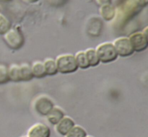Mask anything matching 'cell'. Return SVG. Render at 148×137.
<instances>
[{
  "mask_svg": "<svg viewBox=\"0 0 148 137\" xmlns=\"http://www.w3.org/2000/svg\"><path fill=\"white\" fill-rule=\"evenodd\" d=\"M55 61L57 66L58 73L67 74L75 73L78 69L75 56L72 53H66L58 55Z\"/></svg>",
  "mask_w": 148,
  "mask_h": 137,
  "instance_id": "6da1fadb",
  "label": "cell"
},
{
  "mask_svg": "<svg viewBox=\"0 0 148 137\" xmlns=\"http://www.w3.org/2000/svg\"><path fill=\"white\" fill-rule=\"evenodd\" d=\"M95 49L100 63H109L115 61L118 58V54L112 42L106 41L100 43Z\"/></svg>",
  "mask_w": 148,
  "mask_h": 137,
  "instance_id": "7a4b0ae2",
  "label": "cell"
},
{
  "mask_svg": "<svg viewBox=\"0 0 148 137\" xmlns=\"http://www.w3.org/2000/svg\"><path fill=\"white\" fill-rule=\"evenodd\" d=\"M3 35L6 44L12 50H19L24 44V36L22 32L17 27H11Z\"/></svg>",
  "mask_w": 148,
  "mask_h": 137,
  "instance_id": "3957f363",
  "label": "cell"
},
{
  "mask_svg": "<svg viewBox=\"0 0 148 137\" xmlns=\"http://www.w3.org/2000/svg\"><path fill=\"white\" fill-rule=\"evenodd\" d=\"M134 52H142L148 47V34L143 31L134 32L128 37Z\"/></svg>",
  "mask_w": 148,
  "mask_h": 137,
  "instance_id": "277c9868",
  "label": "cell"
},
{
  "mask_svg": "<svg viewBox=\"0 0 148 137\" xmlns=\"http://www.w3.org/2000/svg\"><path fill=\"white\" fill-rule=\"evenodd\" d=\"M54 106L53 100L46 95L37 97L33 102V108L38 115L46 116Z\"/></svg>",
  "mask_w": 148,
  "mask_h": 137,
  "instance_id": "5b68a950",
  "label": "cell"
},
{
  "mask_svg": "<svg viewBox=\"0 0 148 137\" xmlns=\"http://www.w3.org/2000/svg\"><path fill=\"white\" fill-rule=\"evenodd\" d=\"M118 56L129 57L134 53V50L131 46L128 37L121 36L116 38L112 42Z\"/></svg>",
  "mask_w": 148,
  "mask_h": 137,
  "instance_id": "8992f818",
  "label": "cell"
},
{
  "mask_svg": "<svg viewBox=\"0 0 148 137\" xmlns=\"http://www.w3.org/2000/svg\"><path fill=\"white\" fill-rule=\"evenodd\" d=\"M51 130L48 125L42 123H36L28 129L27 137H50Z\"/></svg>",
  "mask_w": 148,
  "mask_h": 137,
  "instance_id": "52a82bcc",
  "label": "cell"
},
{
  "mask_svg": "<svg viewBox=\"0 0 148 137\" xmlns=\"http://www.w3.org/2000/svg\"><path fill=\"white\" fill-rule=\"evenodd\" d=\"M75 125L74 120L69 116L64 115L57 123L55 125L56 132L62 136H66V134Z\"/></svg>",
  "mask_w": 148,
  "mask_h": 137,
  "instance_id": "ba28073f",
  "label": "cell"
},
{
  "mask_svg": "<svg viewBox=\"0 0 148 137\" xmlns=\"http://www.w3.org/2000/svg\"><path fill=\"white\" fill-rule=\"evenodd\" d=\"M64 112L61 108L58 106H53L51 110L46 115V118L49 123H50L51 125H56L64 116Z\"/></svg>",
  "mask_w": 148,
  "mask_h": 137,
  "instance_id": "9c48e42d",
  "label": "cell"
},
{
  "mask_svg": "<svg viewBox=\"0 0 148 137\" xmlns=\"http://www.w3.org/2000/svg\"><path fill=\"white\" fill-rule=\"evenodd\" d=\"M116 9L111 4H104V5L101 6L100 14L106 21H111L116 17Z\"/></svg>",
  "mask_w": 148,
  "mask_h": 137,
  "instance_id": "30bf717a",
  "label": "cell"
},
{
  "mask_svg": "<svg viewBox=\"0 0 148 137\" xmlns=\"http://www.w3.org/2000/svg\"><path fill=\"white\" fill-rule=\"evenodd\" d=\"M43 64L44 66L46 74L48 76H53L58 73L56 61L53 58H46L43 61Z\"/></svg>",
  "mask_w": 148,
  "mask_h": 137,
  "instance_id": "8fae6325",
  "label": "cell"
},
{
  "mask_svg": "<svg viewBox=\"0 0 148 137\" xmlns=\"http://www.w3.org/2000/svg\"><path fill=\"white\" fill-rule=\"evenodd\" d=\"M20 72L21 82H28L34 78L32 74L31 67L27 63H23L20 64Z\"/></svg>",
  "mask_w": 148,
  "mask_h": 137,
  "instance_id": "7c38bea8",
  "label": "cell"
},
{
  "mask_svg": "<svg viewBox=\"0 0 148 137\" xmlns=\"http://www.w3.org/2000/svg\"><path fill=\"white\" fill-rule=\"evenodd\" d=\"M30 67H31V71L33 77L38 78V79H41V78H43L44 76H46L43 62L40 61H34L33 64L30 66Z\"/></svg>",
  "mask_w": 148,
  "mask_h": 137,
  "instance_id": "4fadbf2b",
  "label": "cell"
},
{
  "mask_svg": "<svg viewBox=\"0 0 148 137\" xmlns=\"http://www.w3.org/2000/svg\"><path fill=\"white\" fill-rule=\"evenodd\" d=\"M75 59L78 69H87L90 67L85 50H79L75 55Z\"/></svg>",
  "mask_w": 148,
  "mask_h": 137,
  "instance_id": "5bb4252c",
  "label": "cell"
},
{
  "mask_svg": "<svg viewBox=\"0 0 148 137\" xmlns=\"http://www.w3.org/2000/svg\"><path fill=\"white\" fill-rule=\"evenodd\" d=\"M87 59L90 67H95L100 63L99 59L98 57L95 49L94 48H88L85 50Z\"/></svg>",
  "mask_w": 148,
  "mask_h": 137,
  "instance_id": "9a60e30c",
  "label": "cell"
},
{
  "mask_svg": "<svg viewBox=\"0 0 148 137\" xmlns=\"http://www.w3.org/2000/svg\"><path fill=\"white\" fill-rule=\"evenodd\" d=\"M8 68V76L10 80L12 82H21L20 81V65L17 63H12Z\"/></svg>",
  "mask_w": 148,
  "mask_h": 137,
  "instance_id": "2e32d148",
  "label": "cell"
},
{
  "mask_svg": "<svg viewBox=\"0 0 148 137\" xmlns=\"http://www.w3.org/2000/svg\"><path fill=\"white\" fill-rule=\"evenodd\" d=\"M87 132L82 126L75 125L69 132L66 134L65 137H86Z\"/></svg>",
  "mask_w": 148,
  "mask_h": 137,
  "instance_id": "e0dca14e",
  "label": "cell"
},
{
  "mask_svg": "<svg viewBox=\"0 0 148 137\" xmlns=\"http://www.w3.org/2000/svg\"><path fill=\"white\" fill-rule=\"evenodd\" d=\"M11 28V22L6 16L0 14V35H4Z\"/></svg>",
  "mask_w": 148,
  "mask_h": 137,
  "instance_id": "ac0fdd59",
  "label": "cell"
},
{
  "mask_svg": "<svg viewBox=\"0 0 148 137\" xmlns=\"http://www.w3.org/2000/svg\"><path fill=\"white\" fill-rule=\"evenodd\" d=\"M10 81L8 76V68L4 64H0V85H4Z\"/></svg>",
  "mask_w": 148,
  "mask_h": 137,
  "instance_id": "d6986e66",
  "label": "cell"
},
{
  "mask_svg": "<svg viewBox=\"0 0 148 137\" xmlns=\"http://www.w3.org/2000/svg\"><path fill=\"white\" fill-rule=\"evenodd\" d=\"M140 7H145L148 4V0H136Z\"/></svg>",
  "mask_w": 148,
  "mask_h": 137,
  "instance_id": "ffe728a7",
  "label": "cell"
},
{
  "mask_svg": "<svg viewBox=\"0 0 148 137\" xmlns=\"http://www.w3.org/2000/svg\"><path fill=\"white\" fill-rule=\"evenodd\" d=\"M95 1H96V2L101 6L104 5V4H111V0H95Z\"/></svg>",
  "mask_w": 148,
  "mask_h": 137,
  "instance_id": "44dd1931",
  "label": "cell"
},
{
  "mask_svg": "<svg viewBox=\"0 0 148 137\" xmlns=\"http://www.w3.org/2000/svg\"><path fill=\"white\" fill-rule=\"evenodd\" d=\"M23 1H25V2H27V3H30V4H32V3L37 2L38 0H23Z\"/></svg>",
  "mask_w": 148,
  "mask_h": 137,
  "instance_id": "7402d4cb",
  "label": "cell"
},
{
  "mask_svg": "<svg viewBox=\"0 0 148 137\" xmlns=\"http://www.w3.org/2000/svg\"><path fill=\"white\" fill-rule=\"evenodd\" d=\"M2 1H11V0H1Z\"/></svg>",
  "mask_w": 148,
  "mask_h": 137,
  "instance_id": "603a6c76",
  "label": "cell"
},
{
  "mask_svg": "<svg viewBox=\"0 0 148 137\" xmlns=\"http://www.w3.org/2000/svg\"><path fill=\"white\" fill-rule=\"evenodd\" d=\"M86 137H92V136H87Z\"/></svg>",
  "mask_w": 148,
  "mask_h": 137,
  "instance_id": "cb8c5ba5",
  "label": "cell"
}]
</instances>
